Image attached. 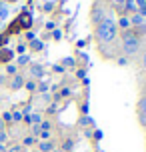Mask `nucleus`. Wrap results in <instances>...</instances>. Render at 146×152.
Wrapping results in <instances>:
<instances>
[{
  "instance_id": "18",
  "label": "nucleus",
  "mask_w": 146,
  "mask_h": 152,
  "mask_svg": "<svg viewBox=\"0 0 146 152\" xmlns=\"http://www.w3.org/2000/svg\"><path fill=\"white\" fill-rule=\"evenodd\" d=\"M42 8H44V12H52V10H54V2H52V0H46Z\"/></svg>"
},
{
  "instance_id": "2",
  "label": "nucleus",
  "mask_w": 146,
  "mask_h": 152,
  "mask_svg": "<svg viewBox=\"0 0 146 152\" xmlns=\"http://www.w3.org/2000/svg\"><path fill=\"white\" fill-rule=\"evenodd\" d=\"M122 50L126 56H134L140 50V36L132 28L122 32Z\"/></svg>"
},
{
  "instance_id": "1",
  "label": "nucleus",
  "mask_w": 146,
  "mask_h": 152,
  "mask_svg": "<svg viewBox=\"0 0 146 152\" xmlns=\"http://www.w3.org/2000/svg\"><path fill=\"white\" fill-rule=\"evenodd\" d=\"M116 36H118V24H116L114 18L106 16V18H104V20L98 24V28H96V38H98L100 46L114 42Z\"/></svg>"
},
{
  "instance_id": "19",
  "label": "nucleus",
  "mask_w": 146,
  "mask_h": 152,
  "mask_svg": "<svg viewBox=\"0 0 146 152\" xmlns=\"http://www.w3.org/2000/svg\"><path fill=\"white\" fill-rule=\"evenodd\" d=\"M28 62H30V58H28L26 54H22V56L18 58V66H24V64H28Z\"/></svg>"
},
{
  "instance_id": "3",
  "label": "nucleus",
  "mask_w": 146,
  "mask_h": 152,
  "mask_svg": "<svg viewBox=\"0 0 146 152\" xmlns=\"http://www.w3.org/2000/svg\"><path fill=\"white\" fill-rule=\"evenodd\" d=\"M16 22H18V26L20 28H24V30H30V26H32V14L24 8L22 12H20V16L16 18Z\"/></svg>"
},
{
  "instance_id": "29",
  "label": "nucleus",
  "mask_w": 146,
  "mask_h": 152,
  "mask_svg": "<svg viewBox=\"0 0 146 152\" xmlns=\"http://www.w3.org/2000/svg\"><path fill=\"white\" fill-rule=\"evenodd\" d=\"M26 38H28V40H30V42H32V40L36 38V34H34V32H32V30H28V32H26Z\"/></svg>"
},
{
  "instance_id": "39",
  "label": "nucleus",
  "mask_w": 146,
  "mask_h": 152,
  "mask_svg": "<svg viewBox=\"0 0 146 152\" xmlns=\"http://www.w3.org/2000/svg\"><path fill=\"white\" fill-rule=\"evenodd\" d=\"M46 28H48V30H52V28H54V22H52V20H50V22H46Z\"/></svg>"
},
{
  "instance_id": "23",
  "label": "nucleus",
  "mask_w": 146,
  "mask_h": 152,
  "mask_svg": "<svg viewBox=\"0 0 146 152\" xmlns=\"http://www.w3.org/2000/svg\"><path fill=\"white\" fill-rule=\"evenodd\" d=\"M72 146H74V142H72V140H66L62 148H64V150H72Z\"/></svg>"
},
{
  "instance_id": "14",
  "label": "nucleus",
  "mask_w": 146,
  "mask_h": 152,
  "mask_svg": "<svg viewBox=\"0 0 146 152\" xmlns=\"http://www.w3.org/2000/svg\"><path fill=\"white\" fill-rule=\"evenodd\" d=\"M4 18H8V6L0 2V20H4Z\"/></svg>"
},
{
  "instance_id": "36",
  "label": "nucleus",
  "mask_w": 146,
  "mask_h": 152,
  "mask_svg": "<svg viewBox=\"0 0 146 152\" xmlns=\"http://www.w3.org/2000/svg\"><path fill=\"white\" fill-rule=\"evenodd\" d=\"M54 70H56V72H64V66H62V64H56Z\"/></svg>"
},
{
  "instance_id": "21",
  "label": "nucleus",
  "mask_w": 146,
  "mask_h": 152,
  "mask_svg": "<svg viewBox=\"0 0 146 152\" xmlns=\"http://www.w3.org/2000/svg\"><path fill=\"white\" fill-rule=\"evenodd\" d=\"M22 116H24L22 112H18V110H16V112H12V120L18 122V120H22Z\"/></svg>"
},
{
  "instance_id": "15",
  "label": "nucleus",
  "mask_w": 146,
  "mask_h": 152,
  "mask_svg": "<svg viewBox=\"0 0 146 152\" xmlns=\"http://www.w3.org/2000/svg\"><path fill=\"white\" fill-rule=\"evenodd\" d=\"M112 6H114L118 12H124V0H112Z\"/></svg>"
},
{
  "instance_id": "28",
  "label": "nucleus",
  "mask_w": 146,
  "mask_h": 152,
  "mask_svg": "<svg viewBox=\"0 0 146 152\" xmlns=\"http://www.w3.org/2000/svg\"><path fill=\"white\" fill-rule=\"evenodd\" d=\"M6 70L10 72V74H16V64H10V66H6Z\"/></svg>"
},
{
  "instance_id": "31",
  "label": "nucleus",
  "mask_w": 146,
  "mask_h": 152,
  "mask_svg": "<svg viewBox=\"0 0 146 152\" xmlns=\"http://www.w3.org/2000/svg\"><path fill=\"white\" fill-rule=\"evenodd\" d=\"M84 76H86V70L80 68V70H78V78H82V80H84Z\"/></svg>"
},
{
  "instance_id": "25",
  "label": "nucleus",
  "mask_w": 146,
  "mask_h": 152,
  "mask_svg": "<svg viewBox=\"0 0 146 152\" xmlns=\"http://www.w3.org/2000/svg\"><path fill=\"white\" fill-rule=\"evenodd\" d=\"M16 52H18V54H20V56H22V54L26 52V44H20V46H18V48H16Z\"/></svg>"
},
{
  "instance_id": "37",
  "label": "nucleus",
  "mask_w": 146,
  "mask_h": 152,
  "mask_svg": "<svg viewBox=\"0 0 146 152\" xmlns=\"http://www.w3.org/2000/svg\"><path fill=\"white\" fill-rule=\"evenodd\" d=\"M40 136L44 138V140H48V138H50V132H40Z\"/></svg>"
},
{
  "instance_id": "32",
  "label": "nucleus",
  "mask_w": 146,
  "mask_h": 152,
  "mask_svg": "<svg viewBox=\"0 0 146 152\" xmlns=\"http://www.w3.org/2000/svg\"><path fill=\"white\" fill-rule=\"evenodd\" d=\"M70 94V88H62V92H60V96L64 98V96H68Z\"/></svg>"
},
{
  "instance_id": "7",
  "label": "nucleus",
  "mask_w": 146,
  "mask_h": 152,
  "mask_svg": "<svg viewBox=\"0 0 146 152\" xmlns=\"http://www.w3.org/2000/svg\"><path fill=\"white\" fill-rule=\"evenodd\" d=\"M10 86H12L14 90H18V88H22V86H24V78H22L20 74H14V78H12V84H10Z\"/></svg>"
},
{
  "instance_id": "38",
  "label": "nucleus",
  "mask_w": 146,
  "mask_h": 152,
  "mask_svg": "<svg viewBox=\"0 0 146 152\" xmlns=\"http://www.w3.org/2000/svg\"><path fill=\"white\" fill-rule=\"evenodd\" d=\"M86 46V40H78V48H84Z\"/></svg>"
},
{
  "instance_id": "13",
  "label": "nucleus",
  "mask_w": 146,
  "mask_h": 152,
  "mask_svg": "<svg viewBox=\"0 0 146 152\" xmlns=\"http://www.w3.org/2000/svg\"><path fill=\"white\" fill-rule=\"evenodd\" d=\"M30 48H32V50H42V48H44V42H42V40H36V38H34V40L30 42Z\"/></svg>"
},
{
  "instance_id": "17",
  "label": "nucleus",
  "mask_w": 146,
  "mask_h": 152,
  "mask_svg": "<svg viewBox=\"0 0 146 152\" xmlns=\"http://www.w3.org/2000/svg\"><path fill=\"white\" fill-rule=\"evenodd\" d=\"M118 24H120V28H124V30H128V28H130V20H128V18H120V20H118Z\"/></svg>"
},
{
  "instance_id": "40",
  "label": "nucleus",
  "mask_w": 146,
  "mask_h": 152,
  "mask_svg": "<svg viewBox=\"0 0 146 152\" xmlns=\"http://www.w3.org/2000/svg\"><path fill=\"white\" fill-rule=\"evenodd\" d=\"M144 70H146V54H144Z\"/></svg>"
},
{
  "instance_id": "4",
  "label": "nucleus",
  "mask_w": 146,
  "mask_h": 152,
  "mask_svg": "<svg viewBox=\"0 0 146 152\" xmlns=\"http://www.w3.org/2000/svg\"><path fill=\"white\" fill-rule=\"evenodd\" d=\"M104 18H106V16H104V10H102V6L96 2V4H94V8H92V22L100 24Z\"/></svg>"
},
{
  "instance_id": "9",
  "label": "nucleus",
  "mask_w": 146,
  "mask_h": 152,
  "mask_svg": "<svg viewBox=\"0 0 146 152\" xmlns=\"http://www.w3.org/2000/svg\"><path fill=\"white\" fill-rule=\"evenodd\" d=\"M140 122L146 124V96L140 100Z\"/></svg>"
},
{
  "instance_id": "33",
  "label": "nucleus",
  "mask_w": 146,
  "mask_h": 152,
  "mask_svg": "<svg viewBox=\"0 0 146 152\" xmlns=\"http://www.w3.org/2000/svg\"><path fill=\"white\" fill-rule=\"evenodd\" d=\"M94 138H96V140H102V130H96V132H94Z\"/></svg>"
},
{
  "instance_id": "11",
  "label": "nucleus",
  "mask_w": 146,
  "mask_h": 152,
  "mask_svg": "<svg viewBox=\"0 0 146 152\" xmlns=\"http://www.w3.org/2000/svg\"><path fill=\"white\" fill-rule=\"evenodd\" d=\"M124 10L136 12V0H124Z\"/></svg>"
},
{
  "instance_id": "22",
  "label": "nucleus",
  "mask_w": 146,
  "mask_h": 152,
  "mask_svg": "<svg viewBox=\"0 0 146 152\" xmlns=\"http://www.w3.org/2000/svg\"><path fill=\"white\" fill-rule=\"evenodd\" d=\"M62 66H74V58H64L62 60Z\"/></svg>"
},
{
  "instance_id": "34",
  "label": "nucleus",
  "mask_w": 146,
  "mask_h": 152,
  "mask_svg": "<svg viewBox=\"0 0 146 152\" xmlns=\"http://www.w3.org/2000/svg\"><path fill=\"white\" fill-rule=\"evenodd\" d=\"M38 90H40V92H46V90H48V84H44V82H42V84L38 86Z\"/></svg>"
},
{
  "instance_id": "20",
  "label": "nucleus",
  "mask_w": 146,
  "mask_h": 152,
  "mask_svg": "<svg viewBox=\"0 0 146 152\" xmlns=\"http://www.w3.org/2000/svg\"><path fill=\"white\" fill-rule=\"evenodd\" d=\"M8 152H24V148L20 144H12L10 148H8Z\"/></svg>"
},
{
  "instance_id": "16",
  "label": "nucleus",
  "mask_w": 146,
  "mask_h": 152,
  "mask_svg": "<svg viewBox=\"0 0 146 152\" xmlns=\"http://www.w3.org/2000/svg\"><path fill=\"white\" fill-rule=\"evenodd\" d=\"M38 128H40V132H50V122H48V120H42L38 124Z\"/></svg>"
},
{
  "instance_id": "41",
  "label": "nucleus",
  "mask_w": 146,
  "mask_h": 152,
  "mask_svg": "<svg viewBox=\"0 0 146 152\" xmlns=\"http://www.w3.org/2000/svg\"><path fill=\"white\" fill-rule=\"evenodd\" d=\"M0 152H4V146H2V144H0Z\"/></svg>"
},
{
  "instance_id": "26",
  "label": "nucleus",
  "mask_w": 146,
  "mask_h": 152,
  "mask_svg": "<svg viewBox=\"0 0 146 152\" xmlns=\"http://www.w3.org/2000/svg\"><path fill=\"white\" fill-rule=\"evenodd\" d=\"M24 86H26V90H34V88H36V84H34V82H24Z\"/></svg>"
},
{
  "instance_id": "6",
  "label": "nucleus",
  "mask_w": 146,
  "mask_h": 152,
  "mask_svg": "<svg viewBox=\"0 0 146 152\" xmlns=\"http://www.w3.org/2000/svg\"><path fill=\"white\" fill-rule=\"evenodd\" d=\"M128 20H130V24L136 28V26H142V24H144V16H140L138 12H134V14H132V18H128Z\"/></svg>"
},
{
  "instance_id": "24",
  "label": "nucleus",
  "mask_w": 146,
  "mask_h": 152,
  "mask_svg": "<svg viewBox=\"0 0 146 152\" xmlns=\"http://www.w3.org/2000/svg\"><path fill=\"white\" fill-rule=\"evenodd\" d=\"M32 144H34V138H32V136L24 138V146H32Z\"/></svg>"
},
{
  "instance_id": "30",
  "label": "nucleus",
  "mask_w": 146,
  "mask_h": 152,
  "mask_svg": "<svg viewBox=\"0 0 146 152\" xmlns=\"http://www.w3.org/2000/svg\"><path fill=\"white\" fill-rule=\"evenodd\" d=\"M52 36H54V40H60V38H62V32H60V30H54Z\"/></svg>"
},
{
  "instance_id": "5",
  "label": "nucleus",
  "mask_w": 146,
  "mask_h": 152,
  "mask_svg": "<svg viewBox=\"0 0 146 152\" xmlns=\"http://www.w3.org/2000/svg\"><path fill=\"white\" fill-rule=\"evenodd\" d=\"M12 56H14V50H10V48H6V46L0 48V62H10Z\"/></svg>"
},
{
  "instance_id": "8",
  "label": "nucleus",
  "mask_w": 146,
  "mask_h": 152,
  "mask_svg": "<svg viewBox=\"0 0 146 152\" xmlns=\"http://www.w3.org/2000/svg\"><path fill=\"white\" fill-rule=\"evenodd\" d=\"M38 148H40V152H52L54 150V144L50 142V140H42L38 144Z\"/></svg>"
},
{
  "instance_id": "27",
  "label": "nucleus",
  "mask_w": 146,
  "mask_h": 152,
  "mask_svg": "<svg viewBox=\"0 0 146 152\" xmlns=\"http://www.w3.org/2000/svg\"><path fill=\"white\" fill-rule=\"evenodd\" d=\"M32 134H34V136H38V134H40V128H38V124H32Z\"/></svg>"
},
{
  "instance_id": "10",
  "label": "nucleus",
  "mask_w": 146,
  "mask_h": 152,
  "mask_svg": "<svg viewBox=\"0 0 146 152\" xmlns=\"http://www.w3.org/2000/svg\"><path fill=\"white\" fill-rule=\"evenodd\" d=\"M136 12L140 16H146V0H136Z\"/></svg>"
},
{
  "instance_id": "12",
  "label": "nucleus",
  "mask_w": 146,
  "mask_h": 152,
  "mask_svg": "<svg viewBox=\"0 0 146 152\" xmlns=\"http://www.w3.org/2000/svg\"><path fill=\"white\" fill-rule=\"evenodd\" d=\"M30 74H32V76H38V78H40V76H42V66H38V64H32V66H30Z\"/></svg>"
},
{
  "instance_id": "35",
  "label": "nucleus",
  "mask_w": 146,
  "mask_h": 152,
  "mask_svg": "<svg viewBox=\"0 0 146 152\" xmlns=\"http://www.w3.org/2000/svg\"><path fill=\"white\" fill-rule=\"evenodd\" d=\"M4 120H6V122L12 120V112H4Z\"/></svg>"
}]
</instances>
